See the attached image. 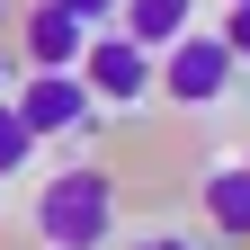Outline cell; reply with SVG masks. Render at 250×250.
Returning <instances> with one entry per match:
<instances>
[{
	"label": "cell",
	"instance_id": "1",
	"mask_svg": "<svg viewBox=\"0 0 250 250\" xmlns=\"http://www.w3.org/2000/svg\"><path fill=\"white\" fill-rule=\"evenodd\" d=\"M36 241L45 250H107L116 241V170H54L36 188Z\"/></svg>",
	"mask_w": 250,
	"mask_h": 250
},
{
	"label": "cell",
	"instance_id": "2",
	"mask_svg": "<svg viewBox=\"0 0 250 250\" xmlns=\"http://www.w3.org/2000/svg\"><path fill=\"white\" fill-rule=\"evenodd\" d=\"M232 72H241V62L224 54V36H214V27H188L179 45H161V72H152V81H161V99H170V107L206 116V107H224V99H232Z\"/></svg>",
	"mask_w": 250,
	"mask_h": 250
},
{
	"label": "cell",
	"instance_id": "3",
	"mask_svg": "<svg viewBox=\"0 0 250 250\" xmlns=\"http://www.w3.org/2000/svg\"><path fill=\"white\" fill-rule=\"evenodd\" d=\"M81 89L89 99H107V107H134V99H152V54L143 45H125L116 27H89V45H81Z\"/></svg>",
	"mask_w": 250,
	"mask_h": 250
},
{
	"label": "cell",
	"instance_id": "4",
	"mask_svg": "<svg viewBox=\"0 0 250 250\" xmlns=\"http://www.w3.org/2000/svg\"><path fill=\"white\" fill-rule=\"evenodd\" d=\"M9 107L27 116V134H36V143H45V134H89V125H99V99L81 89V72H36Z\"/></svg>",
	"mask_w": 250,
	"mask_h": 250
},
{
	"label": "cell",
	"instance_id": "5",
	"mask_svg": "<svg viewBox=\"0 0 250 250\" xmlns=\"http://www.w3.org/2000/svg\"><path fill=\"white\" fill-rule=\"evenodd\" d=\"M18 45H27V62H36V72H72V62H81V45H89V27L62 9V0H27Z\"/></svg>",
	"mask_w": 250,
	"mask_h": 250
},
{
	"label": "cell",
	"instance_id": "6",
	"mask_svg": "<svg viewBox=\"0 0 250 250\" xmlns=\"http://www.w3.org/2000/svg\"><path fill=\"white\" fill-rule=\"evenodd\" d=\"M197 206H206V224L224 241H250V161H214L197 179Z\"/></svg>",
	"mask_w": 250,
	"mask_h": 250
},
{
	"label": "cell",
	"instance_id": "7",
	"mask_svg": "<svg viewBox=\"0 0 250 250\" xmlns=\"http://www.w3.org/2000/svg\"><path fill=\"white\" fill-rule=\"evenodd\" d=\"M188 9H197V0H116V36L125 45H143V54H161V45H179L188 36Z\"/></svg>",
	"mask_w": 250,
	"mask_h": 250
},
{
	"label": "cell",
	"instance_id": "8",
	"mask_svg": "<svg viewBox=\"0 0 250 250\" xmlns=\"http://www.w3.org/2000/svg\"><path fill=\"white\" fill-rule=\"evenodd\" d=\"M18 170H36V134H27V116L0 99V179H18Z\"/></svg>",
	"mask_w": 250,
	"mask_h": 250
},
{
	"label": "cell",
	"instance_id": "9",
	"mask_svg": "<svg viewBox=\"0 0 250 250\" xmlns=\"http://www.w3.org/2000/svg\"><path fill=\"white\" fill-rule=\"evenodd\" d=\"M214 36H224L232 62H250V0H224V27H214Z\"/></svg>",
	"mask_w": 250,
	"mask_h": 250
},
{
	"label": "cell",
	"instance_id": "10",
	"mask_svg": "<svg viewBox=\"0 0 250 250\" xmlns=\"http://www.w3.org/2000/svg\"><path fill=\"white\" fill-rule=\"evenodd\" d=\"M62 9H72L81 27H107V18H116V0H62Z\"/></svg>",
	"mask_w": 250,
	"mask_h": 250
},
{
	"label": "cell",
	"instance_id": "11",
	"mask_svg": "<svg viewBox=\"0 0 250 250\" xmlns=\"http://www.w3.org/2000/svg\"><path fill=\"white\" fill-rule=\"evenodd\" d=\"M134 250H188V241H179V232H152V241H134Z\"/></svg>",
	"mask_w": 250,
	"mask_h": 250
},
{
	"label": "cell",
	"instance_id": "12",
	"mask_svg": "<svg viewBox=\"0 0 250 250\" xmlns=\"http://www.w3.org/2000/svg\"><path fill=\"white\" fill-rule=\"evenodd\" d=\"M0 27H9V0H0Z\"/></svg>",
	"mask_w": 250,
	"mask_h": 250
},
{
	"label": "cell",
	"instance_id": "13",
	"mask_svg": "<svg viewBox=\"0 0 250 250\" xmlns=\"http://www.w3.org/2000/svg\"><path fill=\"white\" fill-rule=\"evenodd\" d=\"M0 89H9V62H0Z\"/></svg>",
	"mask_w": 250,
	"mask_h": 250
}]
</instances>
